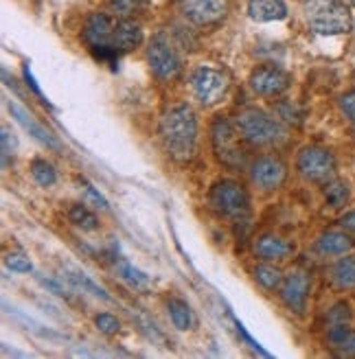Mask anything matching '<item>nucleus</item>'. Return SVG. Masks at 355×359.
<instances>
[{"mask_svg":"<svg viewBox=\"0 0 355 359\" xmlns=\"http://www.w3.org/2000/svg\"><path fill=\"white\" fill-rule=\"evenodd\" d=\"M161 134L163 147L167 156L175 163H189L198 149V116L189 103L171 105L161 118Z\"/></svg>","mask_w":355,"mask_h":359,"instance_id":"nucleus-1","label":"nucleus"},{"mask_svg":"<svg viewBox=\"0 0 355 359\" xmlns=\"http://www.w3.org/2000/svg\"><path fill=\"white\" fill-rule=\"evenodd\" d=\"M235 125L241 138L255 147H279L288 140V128L281 123V118L257 110V107H248L239 112Z\"/></svg>","mask_w":355,"mask_h":359,"instance_id":"nucleus-2","label":"nucleus"},{"mask_svg":"<svg viewBox=\"0 0 355 359\" xmlns=\"http://www.w3.org/2000/svg\"><path fill=\"white\" fill-rule=\"evenodd\" d=\"M305 20L318 35H344L353 29L344 0H305Z\"/></svg>","mask_w":355,"mask_h":359,"instance_id":"nucleus-3","label":"nucleus"},{"mask_svg":"<svg viewBox=\"0 0 355 359\" xmlns=\"http://www.w3.org/2000/svg\"><path fill=\"white\" fill-rule=\"evenodd\" d=\"M208 204L222 217L246 219L250 215V195L235 180H220L208 191Z\"/></svg>","mask_w":355,"mask_h":359,"instance_id":"nucleus-4","label":"nucleus"},{"mask_svg":"<svg viewBox=\"0 0 355 359\" xmlns=\"http://www.w3.org/2000/svg\"><path fill=\"white\" fill-rule=\"evenodd\" d=\"M210 140H213V149L222 165L230 169H239L246 163V151L241 147V134L237 130V125H233L228 118L217 116L213 123L210 130Z\"/></svg>","mask_w":355,"mask_h":359,"instance_id":"nucleus-5","label":"nucleus"},{"mask_svg":"<svg viewBox=\"0 0 355 359\" xmlns=\"http://www.w3.org/2000/svg\"><path fill=\"white\" fill-rule=\"evenodd\" d=\"M230 77L226 70L213 66H198L191 73V90L202 107H213L228 95Z\"/></svg>","mask_w":355,"mask_h":359,"instance_id":"nucleus-6","label":"nucleus"},{"mask_svg":"<svg viewBox=\"0 0 355 359\" xmlns=\"http://www.w3.org/2000/svg\"><path fill=\"white\" fill-rule=\"evenodd\" d=\"M114 27H116L114 18L108 13H93L83 27V42L88 44V48H91L101 62H110L112 66L119 60L110 48Z\"/></svg>","mask_w":355,"mask_h":359,"instance_id":"nucleus-7","label":"nucleus"},{"mask_svg":"<svg viewBox=\"0 0 355 359\" xmlns=\"http://www.w3.org/2000/svg\"><path fill=\"white\" fill-rule=\"evenodd\" d=\"M296 169L305 180H309V182L327 184L335 175V158L325 147L309 145L300 149L296 158Z\"/></svg>","mask_w":355,"mask_h":359,"instance_id":"nucleus-8","label":"nucleus"},{"mask_svg":"<svg viewBox=\"0 0 355 359\" xmlns=\"http://www.w3.org/2000/svg\"><path fill=\"white\" fill-rule=\"evenodd\" d=\"M147 60L152 66V73L156 75V79H161V81H173L182 73V60H180V55H178V50L173 48V44L165 38L163 33H158L156 38L149 42Z\"/></svg>","mask_w":355,"mask_h":359,"instance_id":"nucleus-9","label":"nucleus"},{"mask_svg":"<svg viewBox=\"0 0 355 359\" xmlns=\"http://www.w3.org/2000/svg\"><path fill=\"white\" fill-rule=\"evenodd\" d=\"M248 83H250L253 93L259 97H281L290 88L292 79L283 68L274 64H263L253 70Z\"/></svg>","mask_w":355,"mask_h":359,"instance_id":"nucleus-10","label":"nucleus"},{"mask_svg":"<svg viewBox=\"0 0 355 359\" xmlns=\"http://www.w3.org/2000/svg\"><path fill=\"white\" fill-rule=\"evenodd\" d=\"M250 177L257 189H261L263 193H272L286 182L288 165L279 156H261L250 167Z\"/></svg>","mask_w":355,"mask_h":359,"instance_id":"nucleus-11","label":"nucleus"},{"mask_svg":"<svg viewBox=\"0 0 355 359\" xmlns=\"http://www.w3.org/2000/svg\"><path fill=\"white\" fill-rule=\"evenodd\" d=\"M180 7L187 20L198 27L217 25L228 13L226 0H180Z\"/></svg>","mask_w":355,"mask_h":359,"instance_id":"nucleus-12","label":"nucleus"},{"mask_svg":"<svg viewBox=\"0 0 355 359\" xmlns=\"http://www.w3.org/2000/svg\"><path fill=\"white\" fill-rule=\"evenodd\" d=\"M312 280L305 272H292L290 276L283 278L281 285V300L286 302V307L298 316H303L307 309V296H309Z\"/></svg>","mask_w":355,"mask_h":359,"instance_id":"nucleus-13","label":"nucleus"},{"mask_svg":"<svg viewBox=\"0 0 355 359\" xmlns=\"http://www.w3.org/2000/svg\"><path fill=\"white\" fill-rule=\"evenodd\" d=\"M9 112H11V116L18 123L22 125L25 132H29V136H33L38 142H42L44 147H48V149H62V142L58 140V136L53 134V132H48L44 125L27 110V107H22L20 103H15V101H9Z\"/></svg>","mask_w":355,"mask_h":359,"instance_id":"nucleus-14","label":"nucleus"},{"mask_svg":"<svg viewBox=\"0 0 355 359\" xmlns=\"http://www.w3.org/2000/svg\"><path fill=\"white\" fill-rule=\"evenodd\" d=\"M140 44H143V29H140V25L134 22L132 18H121L112 33V42H110L112 53L119 57L136 50Z\"/></svg>","mask_w":355,"mask_h":359,"instance_id":"nucleus-15","label":"nucleus"},{"mask_svg":"<svg viewBox=\"0 0 355 359\" xmlns=\"http://www.w3.org/2000/svg\"><path fill=\"white\" fill-rule=\"evenodd\" d=\"M294 252V245L276 235H263L255 243V255L261 261H283Z\"/></svg>","mask_w":355,"mask_h":359,"instance_id":"nucleus-16","label":"nucleus"},{"mask_svg":"<svg viewBox=\"0 0 355 359\" xmlns=\"http://www.w3.org/2000/svg\"><path fill=\"white\" fill-rule=\"evenodd\" d=\"M248 13L255 22H279L286 20L288 7L283 0H248Z\"/></svg>","mask_w":355,"mask_h":359,"instance_id":"nucleus-17","label":"nucleus"},{"mask_svg":"<svg viewBox=\"0 0 355 359\" xmlns=\"http://www.w3.org/2000/svg\"><path fill=\"white\" fill-rule=\"evenodd\" d=\"M316 248H318V252L325 257H342L351 252L353 239L344 235V232H325V235L318 239Z\"/></svg>","mask_w":355,"mask_h":359,"instance_id":"nucleus-18","label":"nucleus"},{"mask_svg":"<svg viewBox=\"0 0 355 359\" xmlns=\"http://www.w3.org/2000/svg\"><path fill=\"white\" fill-rule=\"evenodd\" d=\"M167 309H169V318L173 322V327L178 331H189L191 325H193V313H191V307L178 296H171L167 300Z\"/></svg>","mask_w":355,"mask_h":359,"instance_id":"nucleus-19","label":"nucleus"},{"mask_svg":"<svg viewBox=\"0 0 355 359\" xmlns=\"http://www.w3.org/2000/svg\"><path fill=\"white\" fill-rule=\"evenodd\" d=\"M66 278L73 283L75 287H79L81 292H86V294H91L95 298H101V300H110L108 292H105L101 285H97L91 276H86L83 272H79V269H66Z\"/></svg>","mask_w":355,"mask_h":359,"instance_id":"nucleus-20","label":"nucleus"},{"mask_svg":"<svg viewBox=\"0 0 355 359\" xmlns=\"http://www.w3.org/2000/svg\"><path fill=\"white\" fill-rule=\"evenodd\" d=\"M331 278L335 285L340 287V290H351V287H355V257L340 259L338 263H335Z\"/></svg>","mask_w":355,"mask_h":359,"instance_id":"nucleus-21","label":"nucleus"},{"mask_svg":"<svg viewBox=\"0 0 355 359\" xmlns=\"http://www.w3.org/2000/svg\"><path fill=\"white\" fill-rule=\"evenodd\" d=\"M114 259V267H116V274L128 280L130 285L134 287H147L149 285V276L145 272H140V269H136L130 261H126L123 257H112Z\"/></svg>","mask_w":355,"mask_h":359,"instance_id":"nucleus-22","label":"nucleus"},{"mask_svg":"<svg viewBox=\"0 0 355 359\" xmlns=\"http://www.w3.org/2000/svg\"><path fill=\"white\" fill-rule=\"evenodd\" d=\"M68 219H70V224H75V226L81 228V230H97V228H99L97 215H95L93 210H88L86 204H75V206H70V210H68Z\"/></svg>","mask_w":355,"mask_h":359,"instance_id":"nucleus-23","label":"nucleus"},{"mask_svg":"<svg viewBox=\"0 0 355 359\" xmlns=\"http://www.w3.org/2000/svg\"><path fill=\"white\" fill-rule=\"evenodd\" d=\"M31 175L35 177V182H38L40 187L48 189L58 182V173H55V167H53L51 163H46V160L42 158H35L31 163Z\"/></svg>","mask_w":355,"mask_h":359,"instance_id":"nucleus-24","label":"nucleus"},{"mask_svg":"<svg viewBox=\"0 0 355 359\" xmlns=\"http://www.w3.org/2000/svg\"><path fill=\"white\" fill-rule=\"evenodd\" d=\"M349 184L342 180H331L325 187V200L331 208H342L349 202Z\"/></svg>","mask_w":355,"mask_h":359,"instance_id":"nucleus-25","label":"nucleus"},{"mask_svg":"<svg viewBox=\"0 0 355 359\" xmlns=\"http://www.w3.org/2000/svg\"><path fill=\"white\" fill-rule=\"evenodd\" d=\"M255 278L265 287V290H279L286 276H283V272L274 265H259L255 269Z\"/></svg>","mask_w":355,"mask_h":359,"instance_id":"nucleus-26","label":"nucleus"},{"mask_svg":"<svg viewBox=\"0 0 355 359\" xmlns=\"http://www.w3.org/2000/svg\"><path fill=\"white\" fill-rule=\"evenodd\" d=\"M152 0H112V11L119 18H132L149 7Z\"/></svg>","mask_w":355,"mask_h":359,"instance_id":"nucleus-27","label":"nucleus"},{"mask_svg":"<svg viewBox=\"0 0 355 359\" xmlns=\"http://www.w3.org/2000/svg\"><path fill=\"white\" fill-rule=\"evenodd\" d=\"M95 327L103 335H116L121 331V322L112 313H99V316H95Z\"/></svg>","mask_w":355,"mask_h":359,"instance_id":"nucleus-28","label":"nucleus"},{"mask_svg":"<svg viewBox=\"0 0 355 359\" xmlns=\"http://www.w3.org/2000/svg\"><path fill=\"white\" fill-rule=\"evenodd\" d=\"M5 263H7V267L11 269V272H18V274H29L31 269H33L29 257H25V255H20V252H11V255H7Z\"/></svg>","mask_w":355,"mask_h":359,"instance_id":"nucleus-29","label":"nucleus"},{"mask_svg":"<svg viewBox=\"0 0 355 359\" xmlns=\"http://www.w3.org/2000/svg\"><path fill=\"white\" fill-rule=\"evenodd\" d=\"M79 184H81L86 197H88V200H91L97 208H108V202H105V197H103L101 193H97L95 187H93L91 182H86V180H79Z\"/></svg>","mask_w":355,"mask_h":359,"instance_id":"nucleus-30","label":"nucleus"},{"mask_svg":"<svg viewBox=\"0 0 355 359\" xmlns=\"http://www.w3.org/2000/svg\"><path fill=\"white\" fill-rule=\"evenodd\" d=\"M340 107H342L344 116L351 123H355V90H351V93H347V95L340 97Z\"/></svg>","mask_w":355,"mask_h":359,"instance_id":"nucleus-31","label":"nucleus"},{"mask_svg":"<svg viewBox=\"0 0 355 359\" xmlns=\"http://www.w3.org/2000/svg\"><path fill=\"white\" fill-rule=\"evenodd\" d=\"M329 322H331V325H347V322H349V307H347L344 302L335 304V307L331 309Z\"/></svg>","mask_w":355,"mask_h":359,"instance_id":"nucleus-32","label":"nucleus"},{"mask_svg":"<svg viewBox=\"0 0 355 359\" xmlns=\"http://www.w3.org/2000/svg\"><path fill=\"white\" fill-rule=\"evenodd\" d=\"M3 160H5V167L9 165V156H11V147H13V138H11V134H9V130L7 128H3Z\"/></svg>","mask_w":355,"mask_h":359,"instance_id":"nucleus-33","label":"nucleus"},{"mask_svg":"<svg viewBox=\"0 0 355 359\" xmlns=\"http://www.w3.org/2000/svg\"><path fill=\"white\" fill-rule=\"evenodd\" d=\"M40 283L46 287V290H51L53 294H55V296H66V292L62 290V287L55 283V280H48V278H40Z\"/></svg>","mask_w":355,"mask_h":359,"instance_id":"nucleus-34","label":"nucleus"},{"mask_svg":"<svg viewBox=\"0 0 355 359\" xmlns=\"http://www.w3.org/2000/svg\"><path fill=\"white\" fill-rule=\"evenodd\" d=\"M340 224H342V228H347L349 232H355V208H353V210H349V212L344 215Z\"/></svg>","mask_w":355,"mask_h":359,"instance_id":"nucleus-35","label":"nucleus"},{"mask_svg":"<svg viewBox=\"0 0 355 359\" xmlns=\"http://www.w3.org/2000/svg\"><path fill=\"white\" fill-rule=\"evenodd\" d=\"M25 77H27V83L33 88V93L38 95V97H42V90H40L38 86H35V81H33V77H31V70H29V66H25ZM42 99H44V97H42Z\"/></svg>","mask_w":355,"mask_h":359,"instance_id":"nucleus-36","label":"nucleus"},{"mask_svg":"<svg viewBox=\"0 0 355 359\" xmlns=\"http://www.w3.org/2000/svg\"><path fill=\"white\" fill-rule=\"evenodd\" d=\"M344 351H347V353H351V355H355V331L349 335L347 344H344Z\"/></svg>","mask_w":355,"mask_h":359,"instance_id":"nucleus-37","label":"nucleus"},{"mask_svg":"<svg viewBox=\"0 0 355 359\" xmlns=\"http://www.w3.org/2000/svg\"><path fill=\"white\" fill-rule=\"evenodd\" d=\"M349 3H351V5H353V7H355V0H349Z\"/></svg>","mask_w":355,"mask_h":359,"instance_id":"nucleus-38","label":"nucleus"}]
</instances>
